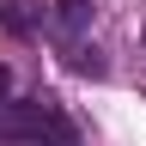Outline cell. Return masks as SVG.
<instances>
[{
  "mask_svg": "<svg viewBox=\"0 0 146 146\" xmlns=\"http://www.w3.org/2000/svg\"><path fill=\"white\" fill-rule=\"evenodd\" d=\"M6 146H73V128L61 122L55 104H12V116H6Z\"/></svg>",
  "mask_w": 146,
  "mask_h": 146,
  "instance_id": "cell-1",
  "label": "cell"
},
{
  "mask_svg": "<svg viewBox=\"0 0 146 146\" xmlns=\"http://www.w3.org/2000/svg\"><path fill=\"white\" fill-rule=\"evenodd\" d=\"M55 18H61L67 31H85L91 25V0H55Z\"/></svg>",
  "mask_w": 146,
  "mask_h": 146,
  "instance_id": "cell-2",
  "label": "cell"
}]
</instances>
